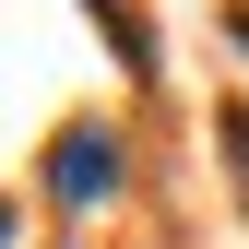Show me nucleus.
<instances>
[{"label":"nucleus","instance_id":"obj_1","mask_svg":"<svg viewBox=\"0 0 249 249\" xmlns=\"http://www.w3.org/2000/svg\"><path fill=\"white\" fill-rule=\"evenodd\" d=\"M48 178H59V190H71V202H95L107 178H119V142H107V131H83L71 154H48Z\"/></svg>","mask_w":249,"mask_h":249},{"label":"nucleus","instance_id":"obj_2","mask_svg":"<svg viewBox=\"0 0 249 249\" xmlns=\"http://www.w3.org/2000/svg\"><path fill=\"white\" fill-rule=\"evenodd\" d=\"M226 154H237V178H249V107H237V119H226Z\"/></svg>","mask_w":249,"mask_h":249},{"label":"nucleus","instance_id":"obj_3","mask_svg":"<svg viewBox=\"0 0 249 249\" xmlns=\"http://www.w3.org/2000/svg\"><path fill=\"white\" fill-rule=\"evenodd\" d=\"M237 48H249V12H237Z\"/></svg>","mask_w":249,"mask_h":249}]
</instances>
